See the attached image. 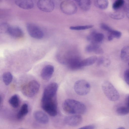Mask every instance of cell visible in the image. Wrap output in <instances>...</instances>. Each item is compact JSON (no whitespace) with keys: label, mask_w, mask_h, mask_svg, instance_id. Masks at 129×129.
<instances>
[{"label":"cell","mask_w":129,"mask_h":129,"mask_svg":"<svg viewBox=\"0 0 129 129\" xmlns=\"http://www.w3.org/2000/svg\"><path fill=\"white\" fill-rule=\"evenodd\" d=\"M63 108L66 112L71 114H83L86 111L85 106L76 100L68 99L65 100L63 104Z\"/></svg>","instance_id":"obj_1"},{"label":"cell","mask_w":129,"mask_h":129,"mask_svg":"<svg viewBox=\"0 0 129 129\" xmlns=\"http://www.w3.org/2000/svg\"><path fill=\"white\" fill-rule=\"evenodd\" d=\"M41 106L42 109L50 116H56L57 113L56 95H43L41 100Z\"/></svg>","instance_id":"obj_2"},{"label":"cell","mask_w":129,"mask_h":129,"mask_svg":"<svg viewBox=\"0 0 129 129\" xmlns=\"http://www.w3.org/2000/svg\"><path fill=\"white\" fill-rule=\"evenodd\" d=\"M102 88L106 96L110 101H115L119 99L118 91L109 81H104L102 84Z\"/></svg>","instance_id":"obj_3"},{"label":"cell","mask_w":129,"mask_h":129,"mask_svg":"<svg viewBox=\"0 0 129 129\" xmlns=\"http://www.w3.org/2000/svg\"><path fill=\"white\" fill-rule=\"evenodd\" d=\"M40 86L39 84L37 81L35 80L30 81L23 86L22 92L25 96L33 97L38 92Z\"/></svg>","instance_id":"obj_4"},{"label":"cell","mask_w":129,"mask_h":129,"mask_svg":"<svg viewBox=\"0 0 129 129\" xmlns=\"http://www.w3.org/2000/svg\"><path fill=\"white\" fill-rule=\"evenodd\" d=\"M74 90L76 93L80 95H84L88 94L90 89L89 83L84 80H78L74 85Z\"/></svg>","instance_id":"obj_5"},{"label":"cell","mask_w":129,"mask_h":129,"mask_svg":"<svg viewBox=\"0 0 129 129\" xmlns=\"http://www.w3.org/2000/svg\"><path fill=\"white\" fill-rule=\"evenodd\" d=\"M26 26L28 34L32 37L37 39H40L43 37V31L36 24L28 23L26 24Z\"/></svg>","instance_id":"obj_6"},{"label":"cell","mask_w":129,"mask_h":129,"mask_svg":"<svg viewBox=\"0 0 129 129\" xmlns=\"http://www.w3.org/2000/svg\"><path fill=\"white\" fill-rule=\"evenodd\" d=\"M62 12L68 15L75 14L77 10V6L75 3L70 0H65L62 2L60 5Z\"/></svg>","instance_id":"obj_7"},{"label":"cell","mask_w":129,"mask_h":129,"mask_svg":"<svg viewBox=\"0 0 129 129\" xmlns=\"http://www.w3.org/2000/svg\"><path fill=\"white\" fill-rule=\"evenodd\" d=\"M38 8L41 11L46 12L52 11L54 8L53 2L51 0H41L37 3Z\"/></svg>","instance_id":"obj_8"},{"label":"cell","mask_w":129,"mask_h":129,"mask_svg":"<svg viewBox=\"0 0 129 129\" xmlns=\"http://www.w3.org/2000/svg\"><path fill=\"white\" fill-rule=\"evenodd\" d=\"M64 121V123L68 125L76 126L79 125L82 123V118L80 115H74L66 117Z\"/></svg>","instance_id":"obj_9"},{"label":"cell","mask_w":129,"mask_h":129,"mask_svg":"<svg viewBox=\"0 0 129 129\" xmlns=\"http://www.w3.org/2000/svg\"><path fill=\"white\" fill-rule=\"evenodd\" d=\"M104 37L103 34L93 31L87 36V39L91 43L99 45L102 42Z\"/></svg>","instance_id":"obj_10"},{"label":"cell","mask_w":129,"mask_h":129,"mask_svg":"<svg viewBox=\"0 0 129 129\" xmlns=\"http://www.w3.org/2000/svg\"><path fill=\"white\" fill-rule=\"evenodd\" d=\"M54 70V67L52 65L50 64L46 65L43 68L41 71V77L45 80H49L53 74Z\"/></svg>","instance_id":"obj_11"},{"label":"cell","mask_w":129,"mask_h":129,"mask_svg":"<svg viewBox=\"0 0 129 129\" xmlns=\"http://www.w3.org/2000/svg\"><path fill=\"white\" fill-rule=\"evenodd\" d=\"M35 119L38 122L43 124H46L49 121V118L47 115L43 112L38 111L33 114Z\"/></svg>","instance_id":"obj_12"},{"label":"cell","mask_w":129,"mask_h":129,"mask_svg":"<svg viewBox=\"0 0 129 129\" xmlns=\"http://www.w3.org/2000/svg\"><path fill=\"white\" fill-rule=\"evenodd\" d=\"M15 2L18 7L24 9H31L34 7V2L31 0H16Z\"/></svg>","instance_id":"obj_13"},{"label":"cell","mask_w":129,"mask_h":129,"mask_svg":"<svg viewBox=\"0 0 129 129\" xmlns=\"http://www.w3.org/2000/svg\"><path fill=\"white\" fill-rule=\"evenodd\" d=\"M85 50L87 52H93L97 54H102L103 52V49L99 45L92 43L88 45Z\"/></svg>","instance_id":"obj_14"},{"label":"cell","mask_w":129,"mask_h":129,"mask_svg":"<svg viewBox=\"0 0 129 129\" xmlns=\"http://www.w3.org/2000/svg\"><path fill=\"white\" fill-rule=\"evenodd\" d=\"M8 33L12 37L17 38L22 37L24 35L22 30L19 27L16 26H10Z\"/></svg>","instance_id":"obj_15"},{"label":"cell","mask_w":129,"mask_h":129,"mask_svg":"<svg viewBox=\"0 0 129 129\" xmlns=\"http://www.w3.org/2000/svg\"><path fill=\"white\" fill-rule=\"evenodd\" d=\"M75 1L80 8L84 11L88 10L90 7L91 2L90 0H77Z\"/></svg>","instance_id":"obj_16"},{"label":"cell","mask_w":129,"mask_h":129,"mask_svg":"<svg viewBox=\"0 0 129 129\" xmlns=\"http://www.w3.org/2000/svg\"><path fill=\"white\" fill-rule=\"evenodd\" d=\"M97 58L96 56H93L81 60V67L88 66L93 64L96 62Z\"/></svg>","instance_id":"obj_17"},{"label":"cell","mask_w":129,"mask_h":129,"mask_svg":"<svg viewBox=\"0 0 129 129\" xmlns=\"http://www.w3.org/2000/svg\"><path fill=\"white\" fill-rule=\"evenodd\" d=\"M120 58L122 60L125 62H128L129 60V47L125 46L122 49L120 53Z\"/></svg>","instance_id":"obj_18"},{"label":"cell","mask_w":129,"mask_h":129,"mask_svg":"<svg viewBox=\"0 0 129 129\" xmlns=\"http://www.w3.org/2000/svg\"><path fill=\"white\" fill-rule=\"evenodd\" d=\"M28 112V106L26 103L24 104L22 106L17 114V117L20 119L26 115Z\"/></svg>","instance_id":"obj_19"},{"label":"cell","mask_w":129,"mask_h":129,"mask_svg":"<svg viewBox=\"0 0 129 129\" xmlns=\"http://www.w3.org/2000/svg\"><path fill=\"white\" fill-rule=\"evenodd\" d=\"M2 77L3 81L6 85H8L11 83L13 78L12 74L8 72L4 73L3 74Z\"/></svg>","instance_id":"obj_20"},{"label":"cell","mask_w":129,"mask_h":129,"mask_svg":"<svg viewBox=\"0 0 129 129\" xmlns=\"http://www.w3.org/2000/svg\"><path fill=\"white\" fill-rule=\"evenodd\" d=\"M95 6L102 9H105L108 7L109 2L107 0H97L94 1Z\"/></svg>","instance_id":"obj_21"},{"label":"cell","mask_w":129,"mask_h":129,"mask_svg":"<svg viewBox=\"0 0 129 129\" xmlns=\"http://www.w3.org/2000/svg\"><path fill=\"white\" fill-rule=\"evenodd\" d=\"M109 35L108 37L109 41L112 40L113 38H119L121 36L122 33L119 31L115 30L112 29L109 32Z\"/></svg>","instance_id":"obj_22"},{"label":"cell","mask_w":129,"mask_h":129,"mask_svg":"<svg viewBox=\"0 0 129 129\" xmlns=\"http://www.w3.org/2000/svg\"><path fill=\"white\" fill-rule=\"evenodd\" d=\"M9 102L13 108H17L19 104V99L18 95L15 94L12 96L9 99Z\"/></svg>","instance_id":"obj_23"},{"label":"cell","mask_w":129,"mask_h":129,"mask_svg":"<svg viewBox=\"0 0 129 129\" xmlns=\"http://www.w3.org/2000/svg\"><path fill=\"white\" fill-rule=\"evenodd\" d=\"M116 112L118 114L120 115H127L129 113V107L126 106L120 107L116 110Z\"/></svg>","instance_id":"obj_24"},{"label":"cell","mask_w":129,"mask_h":129,"mask_svg":"<svg viewBox=\"0 0 129 129\" xmlns=\"http://www.w3.org/2000/svg\"><path fill=\"white\" fill-rule=\"evenodd\" d=\"M110 16L111 17L114 19L119 20L123 18L125 15L122 12L117 11L111 13Z\"/></svg>","instance_id":"obj_25"},{"label":"cell","mask_w":129,"mask_h":129,"mask_svg":"<svg viewBox=\"0 0 129 129\" xmlns=\"http://www.w3.org/2000/svg\"><path fill=\"white\" fill-rule=\"evenodd\" d=\"M93 26V25H78L71 26L70 28L72 30H81L89 29L92 27Z\"/></svg>","instance_id":"obj_26"},{"label":"cell","mask_w":129,"mask_h":129,"mask_svg":"<svg viewBox=\"0 0 129 129\" xmlns=\"http://www.w3.org/2000/svg\"><path fill=\"white\" fill-rule=\"evenodd\" d=\"M125 3L124 0H117L113 4L112 8L114 10H117L123 6Z\"/></svg>","instance_id":"obj_27"},{"label":"cell","mask_w":129,"mask_h":129,"mask_svg":"<svg viewBox=\"0 0 129 129\" xmlns=\"http://www.w3.org/2000/svg\"><path fill=\"white\" fill-rule=\"evenodd\" d=\"M10 26L7 23H3L0 24V33H8Z\"/></svg>","instance_id":"obj_28"},{"label":"cell","mask_w":129,"mask_h":129,"mask_svg":"<svg viewBox=\"0 0 129 129\" xmlns=\"http://www.w3.org/2000/svg\"><path fill=\"white\" fill-rule=\"evenodd\" d=\"M105 58V57L104 56H100L97 58L96 62L97 66L99 67L101 65H103Z\"/></svg>","instance_id":"obj_29"},{"label":"cell","mask_w":129,"mask_h":129,"mask_svg":"<svg viewBox=\"0 0 129 129\" xmlns=\"http://www.w3.org/2000/svg\"><path fill=\"white\" fill-rule=\"evenodd\" d=\"M129 69H127L124 72V81L128 85L129 84Z\"/></svg>","instance_id":"obj_30"},{"label":"cell","mask_w":129,"mask_h":129,"mask_svg":"<svg viewBox=\"0 0 129 129\" xmlns=\"http://www.w3.org/2000/svg\"><path fill=\"white\" fill-rule=\"evenodd\" d=\"M101 28L105 31L108 32L111 28L108 25L104 23H102L101 24Z\"/></svg>","instance_id":"obj_31"},{"label":"cell","mask_w":129,"mask_h":129,"mask_svg":"<svg viewBox=\"0 0 129 129\" xmlns=\"http://www.w3.org/2000/svg\"><path fill=\"white\" fill-rule=\"evenodd\" d=\"M96 126L93 124L85 126L80 127L78 129H95Z\"/></svg>","instance_id":"obj_32"},{"label":"cell","mask_w":129,"mask_h":129,"mask_svg":"<svg viewBox=\"0 0 129 129\" xmlns=\"http://www.w3.org/2000/svg\"><path fill=\"white\" fill-rule=\"evenodd\" d=\"M110 61L108 58L105 57L103 65L105 67H107L110 64Z\"/></svg>","instance_id":"obj_33"},{"label":"cell","mask_w":129,"mask_h":129,"mask_svg":"<svg viewBox=\"0 0 129 129\" xmlns=\"http://www.w3.org/2000/svg\"><path fill=\"white\" fill-rule=\"evenodd\" d=\"M128 96H127L125 100V104L126 106H127V107H129L128 106Z\"/></svg>","instance_id":"obj_34"},{"label":"cell","mask_w":129,"mask_h":129,"mask_svg":"<svg viewBox=\"0 0 129 129\" xmlns=\"http://www.w3.org/2000/svg\"><path fill=\"white\" fill-rule=\"evenodd\" d=\"M117 129H125L123 127H120Z\"/></svg>","instance_id":"obj_35"},{"label":"cell","mask_w":129,"mask_h":129,"mask_svg":"<svg viewBox=\"0 0 129 129\" xmlns=\"http://www.w3.org/2000/svg\"><path fill=\"white\" fill-rule=\"evenodd\" d=\"M1 98L0 96V104L1 103Z\"/></svg>","instance_id":"obj_36"},{"label":"cell","mask_w":129,"mask_h":129,"mask_svg":"<svg viewBox=\"0 0 129 129\" xmlns=\"http://www.w3.org/2000/svg\"><path fill=\"white\" fill-rule=\"evenodd\" d=\"M18 129H25V128H20Z\"/></svg>","instance_id":"obj_37"}]
</instances>
